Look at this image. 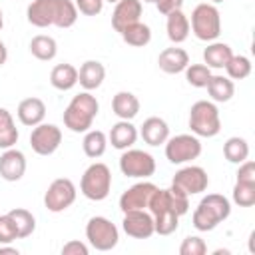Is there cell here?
Masks as SVG:
<instances>
[{"label":"cell","mask_w":255,"mask_h":255,"mask_svg":"<svg viewBox=\"0 0 255 255\" xmlns=\"http://www.w3.org/2000/svg\"><path fill=\"white\" fill-rule=\"evenodd\" d=\"M62 143V129L54 124H38L30 133V145L38 155H52Z\"/></svg>","instance_id":"10"},{"label":"cell","mask_w":255,"mask_h":255,"mask_svg":"<svg viewBox=\"0 0 255 255\" xmlns=\"http://www.w3.org/2000/svg\"><path fill=\"white\" fill-rule=\"evenodd\" d=\"M30 54L42 62H50L58 54V44L48 34H38L30 40Z\"/></svg>","instance_id":"26"},{"label":"cell","mask_w":255,"mask_h":255,"mask_svg":"<svg viewBox=\"0 0 255 255\" xmlns=\"http://www.w3.org/2000/svg\"><path fill=\"white\" fill-rule=\"evenodd\" d=\"M141 2H155V0H141Z\"/></svg>","instance_id":"49"},{"label":"cell","mask_w":255,"mask_h":255,"mask_svg":"<svg viewBox=\"0 0 255 255\" xmlns=\"http://www.w3.org/2000/svg\"><path fill=\"white\" fill-rule=\"evenodd\" d=\"M120 171L126 177H151L155 173V159L151 153L143 151V149H124L122 157H120Z\"/></svg>","instance_id":"8"},{"label":"cell","mask_w":255,"mask_h":255,"mask_svg":"<svg viewBox=\"0 0 255 255\" xmlns=\"http://www.w3.org/2000/svg\"><path fill=\"white\" fill-rule=\"evenodd\" d=\"M157 189V185H153L151 181H139L133 183L129 189H126L120 197V209L126 211H133V209H147V203L153 195V191Z\"/></svg>","instance_id":"13"},{"label":"cell","mask_w":255,"mask_h":255,"mask_svg":"<svg viewBox=\"0 0 255 255\" xmlns=\"http://www.w3.org/2000/svg\"><path fill=\"white\" fill-rule=\"evenodd\" d=\"M26 173V155L16 149L8 147L0 155V177L6 181H20Z\"/></svg>","instance_id":"16"},{"label":"cell","mask_w":255,"mask_h":255,"mask_svg":"<svg viewBox=\"0 0 255 255\" xmlns=\"http://www.w3.org/2000/svg\"><path fill=\"white\" fill-rule=\"evenodd\" d=\"M50 84L60 92H68L78 84V70L72 64H58L50 72Z\"/></svg>","instance_id":"25"},{"label":"cell","mask_w":255,"mask_h":255,"mask_svg":"<svg viewBox=\"0 0 255 255\" xmlns=\"http://www.w3.org/2000/svg\"><path fill=\"white\" fill-rule=\"evenodd\" d=\"M165 193H167V203H169L171 211H175L179 217L189 211V195H185L183 191H179V189L173 187V185L167 187Z\"/></svg>","instance_id":"37"},{"label":"cell","mask_w":255,"mask_h":255,"mask_svg":"<svg viewBox=\"0 0 255 255\" xmlns=\"http://www.w3.org/2000/svg\"><path fill=\"white\" fill-rule=\"evenodd\" d=\"M14 239H18L16 235V227H14V221L10 219V215H0V245H6V243H12Z\"/></svg>","instance_id":"39"},{"label":"cell","mask_w":255,"mask_h":255,"mask_svg":"<svg viewBox=\"0 0 255 255\" xmlns=\"http://www.w3.org/2000/svg\"><path fill=\"white\" fill-rule=\"evenodd\" d=\"M112 110L120 120H133L139 114V100L131 92H118L112 100Z\"/></svg>","instance_id":"23"},{"label":"cell","mask_w":255,"mask_h":255,"mask_svg":"<svg viewBox=\"0 0 255 255\" xmlns=\"http://www.w3.org/2000/svg\"><path fill=\"white\" fill-rule=\"evenodd\" d=\"M211 4H219V2H223V0H209Z\"/></svg>","instance_id":"47"},{"label":"cell","mask_w":255,"mask_h":255,"mask_svg":"<svg viewBox=\"0 0 255 255\" xmlns=\"http://www.w3.org/2000/svg\"><path fill=\"white\" fill-rule=\"evenodd\" d=\"M74 4L84 16H98L104 10V0H74Z\"/></svg>","instance_id":"40"},{"label":"cell","mask_w":255,"mask_h":255,"mask_svg":"<svg viewBox=\"0 0 255 255\" xmlns=\"http://www.w3.org/2000/svg\"><path fill=\"white\" fill-rule=\"evenodd\" d=\"M139 135H141V139H143L147 145H161V143H165L167 137H169V126H167L165 120H161V118H157V116H151V118H147V120L141 124Z\"/></svg>","instance_id":"18"},{"label":"cell","mask_w":255,"mask_h":255,"mask_svg":"<svg viewBox=\"0 0 255 255\" xmlns=\"http://www.w3.org/2000/svg\"><path fill=\"white\" fill-rule=\"evenodd\" d=\"M179 253H181V255H203V253H207V245H205V241H203L201 237L189 235V237H185V239L181 241Z\"/></svg>","instance_id":"38"},{"label":"cell","mask_w":255,"mask_h":255,"mask_svg":"<svg viewBox=\"0 0 255 255\" xmlns=\"http://www.w3.org/2000/svg\"><path fill=\"white\" fill-rule=\"evenodd\" d=\"M86 239L98 251H112L120 241V231L108 217L96 215L86 223Z\"/></svg>","instance_id":"6"},{"label":"cell","mask_w":255,"mask_h":255,"mask_svg":"<svg viewBox=\"0 0 255 255\" xmlns=\"http://www.w3.org/2000/svg\"><path fill=\"white\" fill-rule=\"evenodd\" d=\"M179 225V215L171 209H163L153 215V231L159 235H171Z\"/></svg>","instance_id":"33"},{"label":"cell","mask_w":255,"mask_h":255,"mask_svg":"<svg viewBox=\"0 0 255 255\" xmlns=\"http://www.w3.org/2000/svg\"><path fill=\"white\" fill-rule=\"evenodd\" d=\"M233 201L239 207H251V205H255V183L235 181V185H233Z\"/></svg>","instance_id":"36"},{"label":"cell","mask_w":255,"mask_h":255,"mask_svg":"<svg viewBox=\"0 0 255 255\" xmlns=\"http://www.w3.org/2000/svg\"><path fill=\"white\" fill-rule=\"evenodd\" d=\"M141 0H120L112 12V26L116 32H124L128 26L139 22L141 16Z\"/></svg>","instance_id":"15"},{"label":"cell","mask_w":255,"mask_h":255,"mask_svg":"<svg viewBox=\"0 0 255 255\" xmlns=\"http://www.w3.org/2000/svg\"><path fill=\"white\" fill-rule=\"evenodd\" d=\"M191 32L201 42H215L221 34V14L211 2L197 4L191 12Z\"/></svg>","instance_id":"4"},{"label":"cell","mask_w":255,"mask_h":255,"mask_svg":"<svg viewBox=\"0 0 255 255\" xmlns=\"http://www.w3.org/2000/svg\"><path fill=\"white\" fill-rule=\"evenodd\" d=\"M199 155H201V141L193 133H179L167 137L165 141V157L173 165L187 163L191 159H197Z\"/></svg>","instance_id":"7"},{"label":"cell","mask_w":255,"mask_h":255,"mask_svg":"<svg viewBox=\"0 0 255 255\" xmlns=\"http://www.w3.org/2000/svg\"><path fill=\"white\" fill-rule=\"evenodd\" d=\"M8 215H10V219L14 221L18 239H26V237H30V235L34 233V229H36V217H34L28 209H24V207H14V209L8 211Z\"/></svg>","instance_id":"28"},{"label":"cell","mask_w":255,"mask_h":255,"mask_svg":"<svg viewBox=\"0 0 255 255\" xmlns=\"http://www.w3.org/2000/svg\"><path fill=\"white\" fill-rule=\"evenodd\" d=\"M122 227H124L126 235H129L133 239H149L155 233L153 231V215L145 209L126 211L124 219H122Z\"/></svg>","instance_id":"12"},{"label":"cell","mask_w":255,"mask_h":255,"mask_svg":"<svg viewBox=\"0 0 255 255\" xmlns=\"http://www.w3.org/2000/svg\"><path fill=\"white\" fill-rule=\"evenodd\" d=\"M4 28V14H2V10H0V30Z\"/></svg>","instance_id":"46"},{"label":"cell","mask_w":255,"mask_h":255,"mask_svg":"<svg viewBox=\"0 0 255 255\" xmlns=\"http://www.w3.org/2000/svg\"><path fill=\"white\" fill-rule=\"evenodd\" d=\"M233 52L229 48V44L225 42H211L205 50H203V62L207 68H213V70H221L227 66V62L231 60Z\"/></svg>","instance_id":"24"},{"label":"cell","mask_w":255,"mask_h":255,"mask_svg":"<svg viewBox=\"0 0 255 255\" xmlns=\"http://www.w3.org/2000/svg\"><path fill=\"white\" fill-rule=\"evenodd\" d=\"M231 213V203L221 193H207L201 197L193 211V227L197 231H213L221 221H225Z\"/></svg>","instance_id":"1"},{"label":"cell","mask_w":255,"mask_h":255,"mask_svg":"<svg viewBox=\"0 0 255 255\" xmlns=\"http://www.w3.org/2000/svg\"><path fill=\"white\" fill-rule=\"evenodd\" d=\"M153 4H155V6H157V10L165 16V14L173 12V10H179V8H181V4H183V0H155Z\"/></svg>","instance_id":"43"},{"label":"cell","mask_w":255,"mask_h":255,"mask_svg":"<svg viewBox=\"0 0 255 255\" xmlns=\"http://www.w3.org/2000/svg\"><path fill=\"white\" fill-rule=\"evenodd\" d=\"M100 104L96 96H92L90 92H80L78 96L72 98V102L64 112V126L74 133H84L92 128Z\"/></svg>","instance_id":"2"},{"label":"cell","mask_w":255,"mask_h":255,"mask_svg":"<svg viewBox=\"0 0 255 255\" xmlns=\"http://www.w3.org/2000/svg\"><path fill=\"white\" fill-rule=\"evenodd\" d=\"M18 137H20V133L16 129L12 114L6 108H0V149L14 147Z\"/></svg>","instance_id":"30"},{"label":"cell","mask_w":255,"mask_h":255,"mask_svg":"<svg viewBox=\"0 0 255 255\" xmlns=\"http://www.w3.org/2000/svg\"><path fill=\"white\" fill-rule=\"evenodd\" d=\"M88 245L82 241H68L62 247V255H88Z\"/></svg>","instance_id":"42"},{"label":"cell","mask_w":255,"mask_h":255,"mask_svg":"<svg viewBox=\"0 0 255 255\" xmlns=\"http://www.w3.org/2000/svg\"><path fill=\"white\" fill-rule=\"evenodd\" d=\"M223 155L229 163H241L249 157V143L245 137H239V135H233L229 137L225 143H223Z\"/></svg>","instance_id":"31"},{"label":"cell","mask_w":255,"mask_h":255,"mask_svg":"<svg viewBox=\"0 0 255 255\" xmlns=\"http://www.w3.org/2000/svg\"><path fill=\"white\" fill-rule=\"evenodd\" d=\"M122 38L128 46H133V48H143L149 44L151 40V30L147 24L143 22H135L131 26H128L124 32H122Z\"/></svg>","instance_id":"32"},{"label":"cell","mask_w":255,"mask_h":255,"mask_svg":"<svg viewBox=\"0 0 255 255\" xmlns=\"http://www.w3.org/2000/svg\"><path fill=\"white\" fill-rule=\"evenodd\" d=\"M251 60L247 56H231V60L225 66V72L229 76V80H245L251 74Z\"/></svg>","instance_id":"35"},{"label":"cell","mask_w":255,"mask_h":255,"mask_svg":"<svg viewBox=\"0 0 255 255\" xmlns=\"http://www.w3.org/2000/svg\"><path fill=\"white\" fill-rule=\"evenodd\" d=\"M76 195L78 191H76L74 181L68 177H58L48 185L44 193V205L48 211L60 213V211H66L76 201Z\"/></svg>","instance_id":"9"},{"label":"cell","mask_w":255,"mask_h":255,"mask_svg":"<svg viewBox=\"0 0 255 255\" xmlns=\"http://www.w3.org/2000/svg\"><path fill=\"white\" fill-rule=\"evenodd\" d=\"M205 88H207V94L211 96L213 102H229L235 94L233 80H229L225 76H211Z\"/></svg>","instance_id":"27"},{"label":"cell","mask_w":255,"mask_h":255,"mask_svg":"<svg viewBox=\"0 0 255 255\" xmlns=\"http://www.w3.org/2000/svg\"><path fill=\"white\" fill-rule=\"evenodd\" d=\"M187 64H189V54L183 48H175V46L165 48L157 58V66L165 74H179L187 68Z\"/></svg>","instance_id":"20"},{"label":"cell","mask_w":255,"mask_h":255,"mask_svg":"<svg viewBox=\"0 0 255 255\" xmlns=\"http://www.w3.org/2000/svg\"><path fill=\"white\" fill-rule=\"evenodd\" d=\"M171 185L177 187L179 191H183L185 195H195V193H201L207 189L209 185V177H207V171L199 165H187V167H181L173 179H171Z\"/></svg>","instance_id":"11"},{"label":"cell","mask_w":255,"mask_h":255,"mask_svg":"<svg viewBox=\"0 0 255 255\" xmlns=\"http://www.w3.org/2000/svg\"><path fill=\"white\" fill-rule=\"evenodd\" d=\"M189 129L197 137H213L221 131L219 110L213 102L199 100L189 110Z\"/></svg>","instance_id":"3"},{"label":"cell","mask_w":255,"mask_h":255,"mask_svg":"<svg viewBox=\"0 0 255 255\" xmlns=\"http://www.w3.org/2000/svg\"><path fill=\"white\" fill-rule=\"evenodd\" d=\"M82 147H84V153L92 159H98L106 153V147H108V135L100 129H88L86 135H84V141H82Z\"/></svg>","instance_id":"29"},{"label":"cell","mask_w":255,"mask_h":255,"mask_svg":"<svg viewBox=\"0 0 255 255\" xmlns=\"http://www.w3.org/2000/svg\"><path fill=\"white\" fill-rule=\"evenodd\" d=\"M237 181H243V183H255V161L251 159H245L239 163V169H237Z\"/></svg>","instance_id":"41"},{"label":"cell","mask_w":255,"mask_h":255,"mask_svg":"<svg viewBox=\"0 0 255 255\" xmlns=\"http://www.w3.org/2000/svg\"><path fill=\"white\" fill-rule=\"evenodd\" d=\"M4 253H12V255H18V249L16 247H0V255Z\"/></svg>","instance_id":"45"},{"label":"cell","mask_w":255,"mask_h":255,"mask_svg":"<svg viewBox=\"0 0 255 255\" xmlns=\"http://www.w3.org/2000/svg\"><path fill=\"white\" fill-rule=\"evenodd\" d=\"M108 139H110L112 147L124 151V149L131 147V145L135 143V139H137V129H135V126L131 124V120H120L118 124L112 126Z\"/></svg>","instance_id":"21"},{"label":"cell","mask_w":255,"mask_h":255,"mask_svg":"<svg viewBox=\"0 0 255 255\" xmlns=\"http://www.w3.org/2000/svg\"><path fill=\"white\" fill-rule=\"evenodd\" d=\"M165 16H167V24H165L167 38H169L173 44L185 42L191 28H189V20H187V16L181 12V8H179V10H173V12L165 14Z\"/></svg>","instance_id":"22"},{"label":"cell","mask_w":255,"mask_h":255,"mask_svg":"<svg viewBox=\"0 0 255 255\" xmlns=\"http://www.w3.org/2000/svg\"><path fill=\"white\" fill-rule=\"evenodd\" d=\"M106 78V68L98 60H86L78 70V82L86 92L98 90Z\"/></svg>","instance_id":"19"},{"label":"cell","mask_w":255,"mask_h":255,"mask_svg":"<svg viewBox=\"0 0 255 255\" xmlns=\"http://www.w3.org/2000/svg\"><path fill=\"white\" fill-rule=\"evenodd\" d=\"M6 60H8V50H6L4 42L0 40V66H4V64H6Z\"/></svg>","instance_id":"44"},{"label":"cell","mask_w":255,"mask_h":255,"mask_svg":"<svg viewBox=\"0 0 255 255\" xmlns=\"http://www.w3.org/2000/svg\"><path fill=\"white\" fill-rule=\"evenodd\" d=\"M18 120L22 126H28V128H34L38 124L44 122L46 118V104L40 100V98H26L18 104Z\"/></svg>","instance_id":"17"},{"label":"cell","mask_w":255,"mask_h":255,"mask_svg":"<svg viewBox=\"0 0 255 255\" xmlns=\"http://www.w3.org/2000/svg\"><path fill=\"white\" fill-rule=\"evenodd\" d=\"M185 72V80L189 86L193 88H205L209 78L213 76L211 74V68H207L205 64H187V68L183 70Z\"/></svg>","instance_id":"34"},{"label":"cell","mask_w":255,"mask_h":255,"mask_svg":"<svg viewBox=\"0 0 255 255\" xmlns=\"http://www.w3.org/2000/svg\"><path fill=\"white\" fill-rule=\"evenodd\" d=\"M104 2H110V4L114 2V4H116V2H120V0H104Z\"/></svg>","instance_id":"48"},{"label":"cell","mask_w":255,"mask_h":255,"mask_svg":"<svg viewBox=\"0 0 255 255\" xmlns=\"http://www.w3.org/2000/svg\"><path fill=\"white\" fill-rule=\"evenodd\" d=\"M60 0H32L26 8V18L36 28H48L56 24Z\"/></svg>","instance_id":"14"},{"label":"cell","mask_w":255,"mask_h":255,"mask_svg":"<svg viewBox=\"0 0 255 255\" xmlns=\"http://www.w3.org/2000/svg\"><path fill=\"white\" fill-rule=\"evenodd\" d=\"M80 191L90 201L106 199L112 191V171H110V167L106 163H100V161L88 165V169L84 171L82 181H80Z\"/></svg>","instance_id":"5"}]
</instances>
